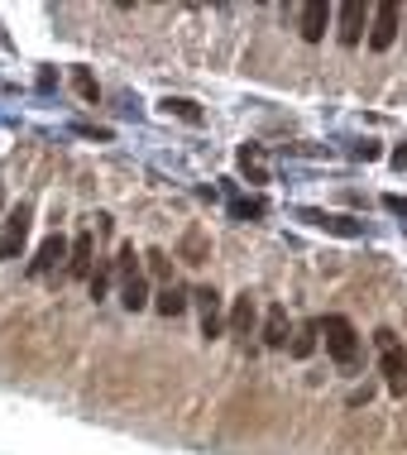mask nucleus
Instances as JSON below:
<instances>
[{
  "label": "nucleus",
  "instance_id": "f257e3e1",
  "mask_svg": "<svg viewBox=\"0 0 407 455\" xmlns=\"http://www.w3.org/2000/svg\"><path fill=\"white\" fill-rule=\"evenodd\" d=\"M316 336L326 340V355L345 369V374L360 364V336H355V326L345 322V316H322V322H316Z\"/></svg>",
  "mask_w": 407,
  "mask_h": 455
},
{
  "label": "nucleus",
  "instance_id": "f03ea898",
  "mask_svg": "<svg viewBox=\"0 0 407 455\" xmlns=\"http://www.w3.org/2000/svg\"><path fill=\"white\" fill-rule=\"evenodd\" d=\"M374 340H379V369H384V379H388V393H393V398H403V393H407V350H403L398 331L379 326Z\"/></svg>",
  "mask_w": 407,
  "mask_h": 455
},
{
  "label": "nucleus",
  "instance_id": "7ed1b4c3",
  "mask_svg": "<svg viewBox=\"0 0 407 455\" xmlns=\"http://www.w3.org/2000/svg\"><path fill=\"white\" fill-rule=\"evenodd\" d=\"M398 20H403V10L393 5V0L374 5V20H369V48H374V53H388L393 48V39H398Z\"/></svg>",
  "mask_w": 407,
  "mask_h": 455
},
{
  "label": "nucleus",
  "instance_id": "20e7f679",
  "mask_svg": "<svg viewBox=\"0 0 407 455\" xmlns=\"http://www.w3.org/2000/svg\"><path fill=\"white\" fill-rule=\"evenodd\" d=\"M29 220H34V212H29L24 202L5 216V230H0V259H15V254H24V240H29Z\"/></svg>",
  "mask_w": 407,
  "mask_h": 455
},
{
  "label": "nucleus",
  "instance_id": "39448f33",
  "mask_svg": "<svg viewBox=\"0 0 407 455\" xmlns=\"http://www.w3.org/2000/svg\"><path fill=\"white\" fill-rule=\"evenodd\" d=\"M192 302H196V312H202V336L206 340H220V331H226V307H220V292L216 288H196Z\"/></svg>",
  "mask_w": 407,
  "mask_h": 455
},
{
  "label": "nucleus",
  "instance_id": "423d86ee",
  "mask_svg": "<svg viewBox=\"0 0 407 455\" xmlns=\"http://www.w3.org/2000/svg\"><path fill=\"white\" fill-rule=\"evenodd\" d=\"M92 268H96V240H92V230H82V235L68 244V268L63 274L68 278H92Z\"/></svg>",
  "mask_w": 407,
  "mask_h": 455
},
{
  "label": "nucleus",
  "instance_id": "0eeeda50",
  "mask_svg": "<svg viewBox=\"0 0 407 455\" xmlns=\"http://www.w3.org/2000/svg\"><path fill=\"white\" fill-rule=\"evenodd\" d=\"M326 24H331V5H326V0H307L302 15H298L302 39H307V44H322V39H326Z\"/></svg>",
  "mask_w": 407,
  "mask_h": 455
},
{
  "label": "nucleus",
  "instance_id": "6e6552de",
  "mask_svg": "<svg viewBox=\"0 0 407 455\" xmlns=\"http://www.w3.org/2000/svg\"><path fill=\"white\" fill-rule=\"evenodd\" d=\"M48 268H68V240H63V235H48V240L39 244V254L29 259V274H34V278H44Z\"/></svg>",
  "mask_w": 407,
  "mask_h": 455
},
{
  "label": "nucleus",
  "instance_id": "1a4fd4ad",
  "mask_svg": "<svg viewBox=\"0 0 407 455\" xmlns=\"http://www.w3.org/2000/svg\"><path fill=\"white\" fill-rule=\"evenodd\" d=\"M188 288H182V283H164V288H158L154 292V298H149V307H154V312H164V316H182V312H188Z\"/></svg>",
  "mask_w": 407,
  "mask_h": 455
},
{
  "label": "nucleus",
  "instance_id": "9d476101",
  "mask_svg": "<svg viewBox=\"0 0 407 455\" xmlns=\"http://www.w3.org/2000/svg\"><path fill=\"white\" fill-rule=\"evenodd\" d=\"M264 346L268 350L288 346V307H283V302H274V307H268V316H264Z\"/></svg>",
  "mask_w": 407,
  "mask_h": 455
},
{
  "label": "nucleus",
  "instance_id": "9b49d317",
  "mask_svg": "<svg viewBox=\"0 0 407 455\" xmlns=\"http://www.w3.org/2000/svg\"><path fill=\"white\" fill-rule=\"evenodd\" d=\"M226 331H230V336H250V331H254V298H250V292H240V298H235V307H230V316H226Z\"/></svg>",
  "mask_w": 407,
  "mask_h": 455
},
{
  "label": "nucleus",
  "instance_id": "f8f14e48",
  "mask_svg": "<svg viewBox=\"0 0 407 455\" xmlns=\"http://www.w3.org/2000/svg\"><path fill=\"white\" fill-rule=\"evenodd\" d=\"M364 39V5L360 0H350V5H340V44H360Z\"/></svg>",
  "mask_w": 407,
  "mask_h": 455
},
{
  "label": "nucleus",
  "instance_id": "ddd939ff",
  "mask_svg": "<svg viewBox=\"0 0 407 455\" xmlns=\"http://www.w3.org/2000/svg\"><path fill=\"white\" fill-rule=\"evenodd\" d=\"M307 220H312V226L316 230H331V235H345V240H355V235H360V220H350V216H326V212H302Z\"/></svg>",
  "mask_w": 407,
  "mask_h": 455
},
{
  "label": "nucleus",
  "instance_id": "4468645a",
  "mask_svg": "<svg viewBox=\"0 0 407 455\" xmlns=\"http://www.w3.org/2000/svg\"><path fill=\"white\" fill-rule=\"evenodd\" d=\"M120 307H125V312H144V307H149V278L134 274V278L120 283Z\"/></svg>",
  "mask_w": 407,
  "mask_h": 455
},
{
  "label": "nucleus",
  "instance_id": "2eb2a0df",
  "mask_svg": "<svg viewBox=\"0 0 407 455\" xmlns=\"http://www.w3.org/2000/svg\"><path fill=\"white\" fill-rule=\"evenodd\" d=\"M288 350H292V360H307V355L316 350V322H302L298 331H292Z\"/></svg>",
  "mask_w": 407,
  "mask_h": 455
},
{
  "label": "nucleus",
  "instance_id": "dca6fc26",
  "mask_svg": "<svg viewBox=\"0 0 407 455\" xmlns=\"http://www.w3.org/2000/svg\"><path fill=\"white\" fill-rule=\"evenodd\" d=\"M110 268L120 274V283L140 274V254H134V244H120V254H116V264H110Z\"/></svg>",
  "mask_w": 407,
  "mask_h": 455
},
{
  "label": "nucleus",
  "instance_id": "f3484780",
  "mask_svg": "<svg viewBox=\"0 0 407 455\" xmlns=\"http://www.w3.org/2000/svg\"><path fill=\"white\" fill-rule=\"evenodd\" d=\"M110 278H116V268H110V264L92 268V278H86V288H92V298H96V302H101L106 292H110Z\"/></svg>",
  "mask_w": 407,
  "mask_h": 455
},
{
  "label": "nucleus",
  "instance_id": "a211bd4d",
  "mask_svg": "<svg viewBox=\"0 0 407 455\" xmlns=\"http://www.w3.org/2000/svg\"><path fill=\"white\" fill-rule=\"evenodd\" d=\"M240 168L250 173V182H264V158H259V149H250V144L240 149Z\"/></svg>",
  "mask_w": 407,
  "mask_h": 455
},
{
  "label": "nucleus",
  "instance_id": "6ab92c4d",
  "mask_svg": "<svg viewBox=\"0 0 407 455\" xmlns=\"http://www.w3.org/2000/svg\"><path fill=\"white\" fill-rule=\"evenodd\" d=\"M164 110H168V116H182V120H192V125L202 120V110H196L192 101H182V96H168V101H164Z\"/></svg>",
  "mask_w": 407,
  "mask_h": 455
},
{
  "label": "nucleus",
  "instance_id": "aec40b11",
  "mask_svg": "<svg viewBox=\"0 0 407 455\" xmlns=\"http://www.w3.org/2000/svg\"><path fill=\"white\" fill-rule=\"evenodd\" d=\"M230 216H264V202H259V196H250V202H244V196H240V202H230Z\"/></svg>",
  "mask_w": 407,
  "mask_h": 455
},
{
  "label": "nucleus",
  "instance_id": "412c9836",
  "mask_svg": "<svg viewBox=\"0 0 407 455\" xmlns=\"http://www.w3.org/2000/svg\"><path fill=\"white\" fill-rule=\"evenodd\" d=\"M144 259H149V268H154L158 278H168V274H172V259H168L164 250H149V254H144Z\"/></svg>",
  "mask_w": 407,
  "mask_h": 455
},
{
  "label": "nucleus",
  "instance_id": "4be33fe9",
  "mask_svg": "<svg viewBox=\"0 0 407 455\" xmlns=\"http://www.w3.org/2000/svg\"><path fill=\"white\" fill-rule=\"evenodd\" d=\"M77 92L86 96V101H96V82H92V72H77Z\"/></svg>",
  "mask_w": 407,
  "mask_h": 455
},
{
  "label": "nucleus",
  "instance_id": "5701e85b",
  "mask_svg": "<svg viewBox=\"0 0 407 455\" xmlns=\"http://www.w3.org/2000/svg\"><path fill=\"white\" fill-rule=\"evenodd\" d=\"M393 168H398V173L407 168V144H403V149H393Z\"/></svg>",
  "mask_w": 407,
  "mask_h": 455
},
{
  "label": "nucleus",
  "instance_id": "b1692460",
  "mask_svg": "<svg viewBox=\"0 0 407 455\" xmlns=\"http://www.w3.org/2000/svg\"><path fill=\"white\" fill-rule=\"evenodd\" d=\"M388 212H407V202L403 196H388Z\"/></svg>",
  "mask_w": 407,
  "mask_h": 455
},
{
  "label": "nucleus",
  "instance_id": "393cba45",
  "mask_svg": "<svg viewBox=\"0 0 407 455\" xmlns=\"http://www.w3.org/2000/svg\"><path fill=\"white\" fill-rule=\"evenodd\" d=\"M0 206H5V188H0Z\"/></svg>",
  "mask_w": 407,
  "mask_h": 455
}]
</instances>
